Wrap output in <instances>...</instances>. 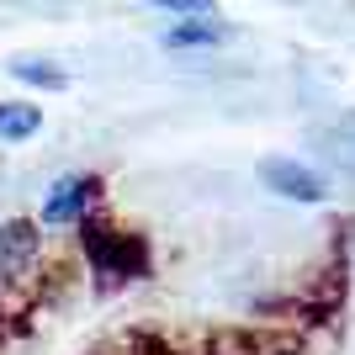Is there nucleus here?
Segmentation results:
<instances>
[{"label":"nucleus","instance_id":"obj_1","mask_svg":"<svg viewBox=\"0 0 355 355\" xmlns=\"http://www.w3.org/2000/svg\"><path fill=\"white\" fill-rule=\"evenodd\" d=\"M74 228H80V250H85V266L96 270L101 292H112V286H128V282H138V276H148V244H144L138 234H122L117 223H106L101 212L80 218Z\"/></svg>","mask_w":355,"mask_h":355},{"label":"nucleus","instance_id":"obj_2","mask_svg":"<svg viewBox=\"0 0 355 355\" xmlns=\"http://www.w3.org/2000/svg\"><path fill=\"white\" fill-rule=\"evenodd\" d=\"M37 270H43V228L32 218H6L0 223V313L27 302Z\"/></svg>","mask_w":355,"mask_h":355},{"label":"nucleus","instance_id":"obj_3","mask_svg":"<svg viewBox=\"0 0 355 355\" xmlns=\"http://www.w3.org/2000/svg\"><path fill=\"white\" fill-rule=\"evenodd\" d=\"M101 202V175H64L53 191L43 196V218L37 228H74L80 218H90Z\"/></svg>","mask_w":355,"mask_h":355},{"label":"nucleus","instance_id":"obj_4","mask_svg":"<svg viewBox=\"0 0 355 355\" xmlns=\"http://www.w3.org/2000/svg\"><path fill=\"white\" fill-rule=\"evenodd\" d=\"M260 180H266V191H276L282 202H302V207H313V202L329 196V180L302 159H266L260 164Z\"/></svg>","mask_w":355,"mask_h":355},{"label":"nucleus","instance_id":"obj_5","mask_svg":"<svg viewBox=\"0 0 355 355\" xmlns=\"http://www.w3.org/2000/svg\"><path fill=\"white\" fill-rule=\"evenodd\" d=\"M234 37V27L228 21H218V16H180V21H170V27L159 32L164 48H175V53H196V48H218Z\"/></svg>","mask_w":355,"mask_h":355},{"label":"nucleus","instance_id":"obj_6","mask_svg":"<svg viewBox=\"0 0 355 355\" xmlns=\"http://www.w3.org/2000/svg\"><path fill=\"white\" fill-rule=\"evenodd\" d=\"M43 128V106L32 101H0V144H27Z\"/></svg>","mask_w":355,"mask_h":355},{"label":"nucleus","instance_id":"obj_7","mask_svg":"<svg viewBox=\"0 0 355 355\" xmlns=\"http://www.w3.org/2000/svg\"><path fill=\"white\" fill-rule=\"evenodd\" d=\"M6 69H11V80H21V85H32V90H64L69 85V74L53 59H27V53H21V59H11Z\"/></svg>","mask_w":355,"mask_h":355},{"label":"nucleus","instance_id":"obj_8","mask_svg":"<svg viewBox=\"0 0 355 355\" xmlns=\"http://www.w3.org/2000/svg\"><path fill=\"white\" fill-rule=\"evenodd\" d=\"M144 6H154V11H164V16H218V6L212 0H144Z\"/></svg>","mask_w":355,"mask_h":355},{"label":"nucleus","instance_id":"obj_9","mask_svg":"<svg viewBox=\"0 0 355 355\" xmlns=\"http://www.w3.org/2000/svg\"><path fill=\"white\" fill-rule=\"evenodd\" d=\"M0 318H6V313H0Z\"/></svg>","mask_w":355,"mask_h":355}]
</instances>
